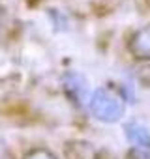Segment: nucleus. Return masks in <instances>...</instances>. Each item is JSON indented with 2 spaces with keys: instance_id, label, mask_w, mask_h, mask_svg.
Listing matches in <instances>:
<instances>
[{
  "instance_id": "1",
  "label": "nucleus",
  "mask_w": 150,
  "mask_h": 159,
  "mask_svg": "<svg viewBox=\"0 0 150 159\" xmlns=\"http://www.w3.org/2000/svg\"><path fill=\"white\" fill-rule=\"evenodd\" d=\"M88 109H90V112L96 120L105 122V124H115L124 116L126 101H124L122 94L116 92L115 88L101 86V88H96L90 94Z\"/></svg>"
},
{
  "instance_id": "2",
  "label": "nucleus",
  "mask_w": 150,
  "mask_h": 159,
  "mask_svg": "<svg viewBox=\"0 0 150 159\" xmlns=\"http://www.w3.org/2000/svg\"><path fill=\"white\" fill-rule=\"evenodd\" d=\"M62 83H64L66 94L69 96V99H73V103L83 105L85 101L90 99V96H88V84H87L83 75L75 73V71H68L64 75V79H62Z\"/></svg>"
},
{
  "instance_id": "3",
  "label": "nucleus",
  "mask_w": 150,
  "mask_h": 159,
  "mask_svg": "<svg viewBox=\"0 0 150 159\" xmlns=\"http://www.w3.org/2000/svg\"><path fill=\"white\" fill-rule=\"evenodd\" d=\"M128 49L137 60L150 62V25L133 32V36L128 41Z\"/></svg>"
},
{
  "instance_id": "4",
  "label": "nucleus",
  "mask_w": 150,
  "mask_h": 159,
  "mask_svg": "<svg viewBox=\"0 0 150 159\" xmlns=\"http://www.w3.org/2000/svg\"><path fill=\"white\" fill-rule=\"evenodd\" d=\"M124 133L131 148H141V150L150 152V127L148 125H144L143 122L131 120L124 125Z\"/></svg>"
},
{
  "instance_id": "5",
  "label": "nucleus",
  "mask_w": 150,
  "mask_h": 159,
  "mask_svg": "<svg viewBox=\"0 0 150 159\" xmlns=\"http://www.w3.org/2000/svg\"><path fill=\"white\" fill-rule=\"evenodd\" d=\"M64 152L68 159H101V152L87 140H68Z\"/></svg>"
},
{
  "instance_id": "6",
  "label": "nucleus",
  "mask_w": 150,
  "mask_h": 159,
  "mask_svg": "<svg viewBox=\"0 0 150 159\" xmlns=\"http://www.w3.org/2000/svg\"><path fill=\"white\" fill-rule=\"evenodd\" d=\"M23 159H58V157H56V153H53L49 148H45V146H38V148L30 150Z\"/></svg>"
},
{
  "instance_id": "7",
  "label": "nucleus",
  "mask_w": 150,
  "mask_h": 159,
  "mask_svg": "<svg viewBox=\"0 0 150 159\" xmlns=\"http://www.w3.org/2000/svg\"><path fill=\"white\" fill-rule=\"evenodd\" d=\"M0 159H15L12 148L8 146V142H6L2 137H0Z\"/></svg>"
},
{
  "instance_id": "8",
  "label": "nucleus",
  "mask_w": 150,
  "mask_h": 159,
  "mask_svg": "<svg viewBox=\"0 0 150 159\" xmlns=\"http://www.w3.org/2000/svg\"><path fill=\"white\" fill-rule=\"evenodd\" d=\"M129 159H150V152L141 150V148H131L129 150Z\"/></svg>"
},
{
  "instance_id": "9",
  "label": "nucleus",
  "mask_w": 150,
  "mask_h": 159,
  "mask_svg": "<svg viewBox=\"0 0 150 159\" xmlns=\"http://www.w3.org/2000/svg\"><path fill=\"white\" fill-rule=\"evenodd\" d=\"M101 159H103V157H101Z\"/></svg>"
}]
</instances>
